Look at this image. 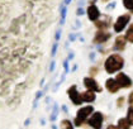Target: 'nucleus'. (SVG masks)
Segmentation results:
<instances>
[{"instance_id":"nucleus-1","label":"nucleus","mask_w":133,"mask_h":129,"mask_svg":"<svg viewBox=\"0 0 133 129\" xmlns=\"http://www.w3.org/2000/svg\"><path fill=\"white\" fill-rule=\"evenodd\" d=\"M123 66H124V60H123V57L121 55H117V53L109 56L105 61V63H104L105 71L108 73H114V72L122 70Z\"/></svg>"},{"instance_id":"nucleus-2","label":"nucleus","mask_w":133,"mask_h":129,"mask_svg":"<svg viewBox=\"0 0 133 129\" xmlns=\"http://www.w3.org/2000/svg\"><path fill=\"white\" fill-rule=\"evenodd\" d=\"M92 111H94V108H92L91 105L81 108V109L77 111V115H76V118H75L74 124H75L76 127H81V124L89 118V115H91Z\"/></svg>"},{"instance_id":"nucleus-3","label":"nucleus","mask_w":133,"mask_h":129,"mask_svg":"<svg viewBox=\"0 0 133 129\" xmlns=\"http://www.w3.org/2000/svg\"><path fill=\"white\" fill-rule=\"evenodd\" d=\"M129 20H131V15L129 14H124V15H121L117 22L114 23V25H113V28H114V32H117V33H119V32H122L125 27H127V24L129 23Z\"/></svg>"},{"instance_id":"nucleus-4","label":"nucleus","mask_w":133,"mask_h":129,"mask_svg":"<svg viewBox=\"0 0 133 129\" xmlns=\"http://www.w3.org/2000/svg\"><path fill=\"white\" fill-rule=\"evenodd\" d=\"M103 121H104V117L100 111H96L91 115V118L89 119V125L91 128L100 129L103 127Z\"/></svg>"},{"instance_id":"nucleus-5","label":"nucleus","mask_w":133,"mask_h":129,"mask_svg":"<svg viewBox=\"0 0 133 129\" xmlns=\"http://www.w3.org/2000/svg\"><path fill=\"white\" fill-rule=\"evenodd\" d=\"M115 81L118 82V85H119V87H123V89H128V87H131L132 86V80L129 76H127L125 73H118L117 75V77H115Z\"/></svg>"},{"instance_id":"nucleus-6","label":"nucleus","mask_w":133,"mask_h":129,"mask_svg":"<svg viewBox=\"0 0 133 129\" xmlns=\"http://www.w3.org/2000/svg\"><path fill=\"white\" fill-rule=\"evenodd\" d=\"M67 94H69V98L71 99V101L75 105H80L82 103L81 98H80V92H77V86L76 85H72L71 87L67 90Z\"/></svg>"},{"instance_id":"nucleus-7","label":"nucleus","mask_w":133,"mask_h":129,"mask_svg":"<svg viewBox=\"0 0 133 129\" xmlns=\"http://www.w3.org/2000/svg\"><path fill=\"white\" fill-rule=\"evenodd\" d=\"M84 85H85V87L88 90H92L95 92H102V90H103L92 77H85L84 79Z\"/></svg>"},{"instance_id":"nucleus-8","label":"nucleus","mask_w":133,"mask_h":129,"mask_svg":"<svg viewBox=\"0 0 133 129\" xmlns=\"http://www.w3.org/2000/svg\"><path fill=\"white\" fill-rule=\"evenodd\" d=\"M110 37H112V34H110V33L104 32V29H102V30H99V32H96V34H95V37H94L92 42H94L95 44H99V43H105L107 40L110 38Z\"/></svg>"},{"instance_id":"nucleus-9","label":"nucleus","mask_w":133,"mask_h":129,"mask_svg":"<svg viewBox=\"0 0 133 129\" xmlns=\"http://www.w3.org/2000/svg\"><path fill=\"white\" fill-rule=\"evenodd\" d=\"M88 17H89V19L92 20V22H95L96 19H99V17H100V11L98 9V6L95 5V4H90V6L88 8Z\"/></svg>"},{"instance_id":"nucleus-10","label":"nucleus","mask_w":133,"mask_h":129,"mask_svg":"<svg viewBox=\"0 0 133 129\" xmlns=\"http://www.w3.org/2000/svg\"><path fill=\"white\" fill-rule=\"evenodd\" d=\"M105 87L107 90L109 91V92H117L118 90H119V85H118V82L115 81V79H108L107 80V82H105Z\"/></svg>"},{"instance_id":"nucleus-11","label":"nucleus","mask_w":133,"mask_h":129,"mask_svg":"<svg viewBox=\"0 0 133 129\" xmlns=\"http://www.w3.org/2000/svg\"><path fill=\"white\" fill-rule=\"evenodd\" d=\"M80 98H81L82 101L92 103L94 100L96 99V95H95V91H92V90H88V91H85V92H81V94H80Z\"/></svg>"},{"instance_id":"nucleus-12","label":"nucleus","mask_w":133,"mask_h":129,"mask_svg":"<svg viewBox=\"0 0 133 129\" xmlns=\"http://www.w3.org/2000/svg\"><path fill=\"white\" fill-rule=\"evenodd\" d=\"M125 44H127V39H125V37H122V36H119V37H117V39H115V43H114V50L115 51H123L125 48Z\"/></svg>"},{"instance_id":"nucleus-13","label":"nucleus","mask_w":133,"mask_h":129,"mask_svg":"<svg viewBox=\"0 0 133 129\" xmlns=\"http://www.w3.org/2000/svg\"><path fill=\"white\" fill-rule=\"evenodd\" d=\"M95 25L99 28V29H107L110 27V20H95Z\"/></svg>"},{"instance_id":"nucleus-14","label":"nucleus","mask_w":133,"mask_h":129,"mask_svg":"<svg viewBox=\"0 0 133 129\" xmlns=\"http://www.w3.org/2000/svg\"><path fill=\"white\" fill-rule=\"evenodd\" d=\"M131 127V124H129V121L127 118H123V119H119L118 121V128H123V129H128Z\"/></svg>"},{"instance_id":"nucleus-15","label":"nucleus","mask_w":133,"mask_h":129,"mask_svg":"<svg viewBox=\"0 0 133 129\" xmlns=\"http://www.w3.org/2000/svg\"><path fill=\"white\" fill-rule=\"evenodd\" d=\"M127 119L129 121V124H131V127L133 125V105L131 104V106L128 108V113H127Z\"/></svg>"},{"instance_id":"nucleus-16","label":"nucleus","mask_w":133,"mask_h":129,"mask_svg":"<svg viewBox=\"0 0 133 129\" xmlns=\"http://www.w3.org/2000/svg\"><path fill=\"white\" fill-rule=\"evenodd\" d=\"M125 39L133 43V24H131V27L128 28L127 33H125Z\"/></svg>"},{"instance_id":"nucleus-17","label":"nucleus","mask_w":133,"mask_h":129,"mask_svg":"<svg viewBox=\"0 0 133 129\" xmlns=\"http://www.w3.org/2000/svg\"><path fill=\"white\" fill-rule=\"evenodd\" d=\"M66 14H67V9H66V6H65V4H63V5H61V24H65Z\"/></svg>"},{"instance_id":"nucleus-18","label":"nucleus","mask_w":133,"mask_h":129,"mask_svg":"<svg viewBox=\"0 0 133 129\" xmlns=\"http://www.w3.org/2000/svg\"><path fill=\"white\" fill-rule=\"evenodd\" d=\"M123 5L124 8L131 10V13H133V0H123Z\"/></svg>"},{"instance_id":"nucleus-19","label":"nucleus","mask_w":133,"mask_h":129,"mask_svg":"<svg viewBox=\"0 0 133 129\" xmlns=\"http://www.w3.org/2000/svg\"><path fill=\"white\" fill-rule=\"evenodd\" d=\"M61 128L62 129H72L74 128V125L71 124L70 120H62L61 121Z\"/></svg>"},{"instance_id":"nucleus-20","label":"nucleus","mask_w":133,"mask_h":129,"mask_svg":"<svg viewBox=\"0 0 133 129\" xmlns=\"http://www.w3.org/2000/svg\"><path fill=\"white\" fill-rule=\"evenodd\" d=\"M57 113H58V105H57V104H55V105H53V111H52V115H51L52 121H55V120H56V118H57Z\"/></svg>"},{"instance_id":"nucleus-21","label":"nucleus","mask_w":133,"mask_h":129,"mask_svg":"<svg viewBox=\"0 0 133 129\" xmlns=\"http://www.w3.org/2000/svg\"><path fill=\"white\" fill-rule=\"evenodd\" d=\"M57 48H58V43H57V40L53 43V46H52V51H51V56H56V52H57Z\"/></svg>"},{"instance_id":"nucleus-22","label":"nucleus","mask_w":133,"mask_h":129,"mask_svg":"<svg viewBox=\"0 0 133 129\" xmlns=\"http://www.w3.org/2000/svg\"><path fill=\"white\" fill-rule=\"evenodd\" d=\"M63 69H65V75L69 73V60L63 61Z\"/></svg>"},{"instance_id":"nucleus-23","label":"nucleus","mask_w":133,"mask_h":129,"mask_svg":"<svg viewBox=\"0 0 133 129\" xmlns=\"http://www.w3.org/2000/svg\"><path fill=\"white\" fill-rule=\"evenodd\" d=\"M123 103H124V98H119V99L117 100V106H118V108H121V106H122L123 105Z\"/></svg>"},{"instance_id":"nucleus-24","label":"nucleus","mask_w":133,"mask_h":129,"mask_svg":"<svg viewBox=\"0 0 133 129\" xmlns=\"http://www.w3.org/2000/svg\"><path fill=\"white\" fill-rule=\"evenodd\" d=\"M89 72H90V75H91V76H94V75H96V73H98V69H96V67H91V69L89 70Z\"/></svg>"},{"instance_id":"nucleus-25","label":"nucleus","mask_w":133,"mask_h":129,"mask_svg":"<svg viewBox=\"0 0 133 129\" xmlns=\"http://www.w3.org/2000/svg\"><path fill=\"white\" fill-rule=\"evenodd\" d=\"M60 37H61V30L58 29L57 32H56V36H55V38H56V40H57V42L60 40Z\"/></svg>"},{"instance_id":"nucleus-26","label":"nucleus","mask_w":133,"mask_h":129,"mask_svg":"<svg viewBox=\"0 0 133 129\" xmlns=\"http://www.w3.org/2000/svg\"><path fill=\"white\" fill-rule=\"evenodd\" d=\"M76 14H77L79 17L84 14V10H82V8H81V6H79V9H77V11H76Z\"/></svg>"},{"instance_id":"nucleus-27","label":"nucleus","mask_w":133,"mask_h":129,"mask_svg":"<svg viewBox=\"0 0 133 129\" xmlns=\"http://www.w3.org/2000/svg\"><path fill=\"white\" fill-rule=\"evenodd\" d=\"M75 39H76V36H75L74 33H71V34L69 36V40H71V42H74Z\"/></svg>"},{"instance_id":"nucleus-28","label":"nucleus","mask_w":133,"mask_h":129,"mask_svg":"<svg viewBox=\"0 0 133 129\" xmlns=\"http://www.w3.org/2000/svg\"><path fill=\"white\" fill-rule=\"evenodd\" d=\"M128 101H129V104H133V91L129 94V96H128Z\"/></svg>"},{"instance_id":"nucleus-29","label":"nucleus","mask_w":133,"mask_h":129,"mask_svg":"<svg viewBox=\"0 0 133 129\" xmlns=\"http://www.w3.org/2000/svg\"><path fill=\"white\" fill-rule=\"evenodd\" d=\"M55 63H56L55 61H52V62H51V66H50V71H51V72H53V71H55Z\"/></svg>"},{"instance_id":"nucleus-30","label":"nucleus","mask_w":133,"mask_h":129,"mask_svg":"<svg viewBox=\"0 0 133 129\" xmlns=\"http://www.w3.org/2000/svg\"><path fill=\"white\" fill-rule=\"evenodd\" d=\"M42 95H43V91H38V92H37V96H36V100L38 101V99L41 98Z\"/></svg>"},{"instance_id":"nucleus-31","label":"nucleus","mask_w":133,"mask_h":129,"mask_svg":"<svg viewBox=\"0 0 133 129\" xmlns=\"http://www.w3.org/2000/svg\"><path fill=\"white\" fill-rule=\"evenodd\" d=\"M89 58H90V60H91V61H94V60H95V53H94V52H91V53L89 55Z\"/></svg>"},{"instance_id":"nucleus-32","label":"nucleus","mask_w":133,"mask_h":129,"mask_svg":"<svg viewBox=\"0 0 133 129\" xmlns=\"http://www.w3.org/2000/svg\"><path fill=\"white\" fill-rule=\"evenodd\" d=\"M113 8H115V3H113V4H109L108 6H107V9L109 10V9H113Z\"/></svg>"},{"instance_id":"nucleus-33","label":"nucleus","mask_w":133,"mask_h":129,"mask_svg":"<svg viewBox=\"0 0 133 129\" xmlns=\"http://www.w3.org/2000/svg\"><path fill=\"white\" fill-rule=\"evenodd\" d=\"M74 57H75V55H74V52H70V55H69V58H67V60L70 61V60H72Z\"/></svg>"},{"instance_id":"nucleus-34","label":"nucleus","mask_w":133,"mask_h":129,"mask_svg":"<svg viewBox=\"0 0 133 129\" xmlns=\"http://www.w3.org/2000/svg\"><path fill=\"white\" fill-rule=\"evenodd\" d=\"M71 1H72V0H65V1H63V4H65V5H69Z\"/></svg>"},{"instance_id":"nucleus-35","label":"nucleus","mask_w":133,"mask_h":129,"mask_svg":"<svg viewBox=\"0 0 133 129\" xmlns=\"http://www.w3.org/2000/svg\"><path fill=\"white\" fill-rule=\"evenodd\" d=\"M29 121H31V120L27 119V120H25V123H24V125H29Z\"/></svg>"},{"instance_id":"nucleus-36","label":"nucleus","mask_w":133,"mask_h":129,"mask_svg":"<svg viewBox=\"0 0 133 129\" xmlns=\"http://www.w3.org/2000/svg\"><path fill=\"white\" fill-rule=\"evenodd\" d=\"M62 110H63L65 113H67V108H66V106H62Z\"/></svg>"},{"instance_id":"nucleus-37","label":"nucleus","mask_w":133,"mask_h":129,"mask_svg":"<svg viewBox=\"0 0 133 129\" xmlns=\"http://www.w3.org/2000/svg\"><path fill=\"white\" fill-rule=\"evenodd\" d=\"M95 1H96V0H89V3H90V4H94Z\"/></svg>"},{"instance_id":"nucleus-38","label":"nucleus","mask_w":133,"mask_h":129,"mask_svg":"<svg viewBox=\"0 0 133 129\" xmlns=\"http://www.w3.org/2000/svg\"><path fill=\"white\" fill-rule=\"evenodd\" d=\"M103 1H107V0H103Z\"/></svg>"}]
</instances>
